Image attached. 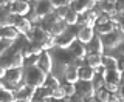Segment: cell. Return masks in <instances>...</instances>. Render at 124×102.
<instances>
[{"mask_svg": "<svg viewBox=\"0 0 124 102\" xmlns=\"http://www.w3.org/2000/svg\"><path fill=\"white\" fill-rule=\"evenodd\" d=\"M46 79H48V74L37 65L28 66V68L25 70V84L31 85V87H36V88L44 87Z\"/></svg>", "mask_w": 124, "mask_h": 102, "instance_id": "obj_1", "label": "cell"}, {"mask_svg": "<svg viewBox=\"0 0 124 102\" xmlns=\"http://www.w3.org/2000/svg\"><path fill=\"white\" fill-rule=\"evenodd\" d=\"M101 37H102L104 46H106V48H112V50L118 48L124 40V34L119 29H115V31H112V33H108V34H104V36H101Z\"/></svg>", "mask_w": 124, "mask_h": 102, "instance_id": "obj_2", "label": "cell"}, {"mask_svg": "<svg viewBox=\"0 0 124 102\" xmlns=\"http://www.w3.org/2000/svg\"><path fill=\"white\" fill-rule=\"evenodd\" d=\"M9 13H13L17 17H26L31 13L30 2H26V0H14L9 5Z\"/></svg>", "mask_w": 124, "mask_h": 102, "instance_id": "obj_3", "label": "cell"}, {"mask_svg": "<svg viewBox=\"0 0 124 102\" xmlns=\"http://www.w3.org/2000/svg\"><path fill=\"white\" fill-rule=\"evenodd\" d=\"M36 87H31L28 84H22L20 87L16 90V99L19 101H33L36 97Z\"/></svg>", "mask_w": 124, "mask_h": 102, "instance_id": "obj_4", "label": "cell"}, {"mask_svg": "<svg viewBox=\"0 0 124 102\" xmlns=\"http://www.w3.org/2000/svg\"><path fill=\"white\" fill-rule=\"evenodd\" d=\"M37 66H40L42 70L46 73V74H51L53 70H54V59H53V54L50 51H44V53L39 56V64Z\"/></svg>", "mask_w": 124, "mask_h": 102, "instance_id": "obj_5", "label": "cell"}, {"mask_svg": "<svg viewBox=\"0 0 124 102\" xmlns=\"http://www.w3.org/2000/svg\"><path fill=\"white\" fill-rule=\"evenodd\" d=\"M76 40H78V34L71 33V31H65L62 36L56 37V46L57 48H70Z\"/></svg>", "mask_w": 124, "mask_h": 102, "instance_id": "obj_6", "label": "cell"}, {"mask_svg": "<svg viewBox=\"0 0 124 102\" xmlns=\"http://www.w3.org/2000/svg\"><path fill=\"white\" fill-rule=\"evenodd\" d=\"M34 11H36V14L40 19H45L46 15H50V14L54 13V6H53V3L50 2V0H40V2L36 3Z\"/></svg>", "mask_w": 124, "mask_h": 102, "instance_id": "obj_7", "label": "cell"}, {"mask_svg": "<svg viewBox=\"0 0 124 102\" xmlns=\"http://www.w3.org/2000/svg\"><path fill=\"white\" fill-rule=\"evenodd\" d=\"M76 88H78V95L82 96L84 99H87V97H90L96 93L92 80H79L76 84Z\"/></svg>", "mask_w": 124, "mask_h": 102, "instance_id": "obj_8", "label": "cell"}, {"mask_svg": "<svg viewBox=\"0 0 124 102\" xmlns=\"http://www.w3.org/2000/svg\"><path fill=\"white\" fill-rule=\"evenodd\" d=\"M78 40L79 42H82V44H90L92 42V39L96 36L95 34V28H93V26H82V28H81L79 31H78Z\"/></svg>", "mask_w": 124, "mask_h": 102, "instance_id": "obj_9", "label": "cell"}, {"mask_svg": "<svg viewBox=\"0 0 124 102\" xmlns=\"http://www.w3.org/2000/svg\"><path fill=\"white\" fill-rule=\"evenodd\" d=\"M87 46V51L88 53H98V54H104V42H102V37L99 36V34H96L95 37L92 39L90 44L85 45Z\"/></svg>", "mask_w": 124, "mask_h": 102, "instance_id": "obj_10", "label": "cell"}, {"mask_svg": "<svg viewBox=\"0 0 124 102\" xmlns=\"http://www.w3.org/2000/svg\"><path fill=\"white\" fill-rule=\"evenodd\" d=\"M14 28L20 34H23V36H28L31 31H33V23L30 22L28 17H19L17 22H16V25H14Z\"/></svg>", "mask_w": 124, "mask_h": 102, "instance_id": "obj_11", "label": "cell"}, {"mask_svg": "<svg viewBox=\"0 0 124 102\" xmlns=\"http://www.w3.org/2000/svg\"><path fill=\"white\" fill-rule=\"evenodd\" d=\"M68 50L71 51V54H73L76 59H85V57H87V54H88L85 44H82V42H79V40H76Z\"/></svg>", "mask_w": 124, "mask_h": 102, "instance_id": "obj_12", "label": "cell"}, {"mask_svg": "<svg viewBox=\"0 0 124 102\" xmlns=\"http://www.w3.org/2000/svg\"><path fill=\"white\" fill-rule=\"evenodd\" d=\"M78 71H79V79L81 80H93L96 76V70L93 68L90 65H82L78 68Z\"/></svg>", "mask_w": 124, "mask_h": 102, "instance_id": "obj_13", "label": "cell"}, {"mask_svg": "<svg viewBox=\"0 0 124 102\" xmlns=\"http://www.w3.org/2000/svg\"><path fill=\"white\" fill-rule=\"evenodd\" d=\"M102 76H104V79H106L107 84L119 85V82H121V71H119V70H104Z\"/></svg>", "mask_w": 124, "mask_h": 102, "instance_id": "obj_14", "label": "cell"}, {"mask_svg": "<svg viewBox=\"0 0 124 102\" xmlns=\"http://www.w3.org/2000/svg\"><path fill=\"white\" fill-rule=\"evenodd\" d=\"M102 56H104V54H98V53H88V54H87V57H85V62H87V65L93 66L95 70L102 68Z\"/></svg>", "mask_w": 124, "mask_h": 102, "instance_id": "obj_15", "label": "cell"}, {"mask_svg": "<svg viewBox=\"0 0 124 102\" xmlns=\"http://www.w3.org/2000/svg\"><path fill=\"white\" fill-rule=\"evenodd\" d=\"M64 79L65 82H68V84H78L81 79H79V71H78V66L76 65H71L67 68V71L64 74Z\"/></svg>", "mask_w": 124, "mask_h": 102, "instance_id": "obj_16", "label": "cell"}, {"mask_svg": "<svg viewBox=\"0 0 124 102\" xmlns=\"http://www.w3.org/2000/svg\"><path fill=\"white\" fill-rule=\"evenodd\" d=\"M115 29H118V25L113 22V20H110V22H107V23H104V25H96V34H99V36H104V34H108V33H112V31H115Z\"/></svg>", "mask_w": 124, "mask_h": 102, "instance_id": "obj_17", "label": "cell"}, {"mask_svg": "<svg viewBox=\"0 0 124 102\" xmlns=\"http://www.w3.org/2000/svg\"><path fill=\"white\" fill-rule=\"evenodd\" d=\"M19 31L14 28V26H5V28H2V33H0V36L2 39H8V40H13L16 42L19 39Z\"/></svg>", "mask_w": 124, "mask_h": 102, "instance_id": "obj_18", "label": "cell"}, {"mask_svg": "<svg viewBox=\"0 0 124 102\" xmlns=\"http://www.w3.org/2000/svg\"><path fill=\"white\" fill-rule=\"evenodd\" d=\"M102 68L104 70H118V59L113 56L104 54L102 56Z\"/></svg>", "mask_w": 124, "mask_h": 102, "instance_id": "obj_19", "label": "cell"}, {"mask_svg": "<svg viewBox=\"0 0 124 102\" xmlns=\"http://www.w3.org/2000/svg\"><path fill=\"white\" fill-rule=\"evenodd\" d=\"M67 23H65L64 20H59L56 23V25L53 26L51 28V31H50V34H51V36H54V37H59V36H62V34L65 33V31H67Z\"/></svg>", "mask_w": 124, "mask_h": 102, "instance_id": "obj_20", "label": "cell"}, {"mask_svg": "<svg viewBox=\"0 0 124 102\" xmlns=\"http://www.w3.org/2000/svg\"><path fill=\"white\" fill-rule=\"evenodd\" d=\"M64 22L67 23V25H78V23H79V14L70 8V11L67 13V15H65V20Z\"/></svg>", "mask_w": 124, "mask_h": 102, "instance_id": "obj_21", "label": "cell"}, {"mask_svg": "<svg viewBox=\"0 0 124 102\" xmlns=\"http://www.w3.org/2000/svg\"><path fill=\"white\" fill-rule=\"evenodd\" d=\"M16 91L13 90H6L3 88L2 90V97H0V102H16Z\"/></svg>", "mask_w": 124, "mask_h": 102, "instance_id": "obj_22", "label": "cell"}, {"mask_svg": "<svg viewBox=\"0 0 124 102\" xmlns=\"http://www.w3.org/2000/svg\"><path fill=\"white\" fill-rule=\"evenodd\" d=\"M92 82H93V87H95V91H99V90L106 88V84H107L102 74H96L95 79H93Z\"/></svg>", "mask_w": 124, "mask_h": 102, "instance_id": "obj_23", "label": "cell"}, {"mask_svg": "<svg viewBox=\"0 0 124 102\" xmlns=\"http://www.w3.org/2000/svg\"><path fill=\"white\" fill-rule=\"evenodd\" d=\"M95 95H96V97H98L101 102H108V101H110V95H112V93L107 91L106 88H102V90H99V91H96Z\"/></svg>", "mask_w": 124, "mask_h": 102, "instance_id": "obj_24", "label": "cell"}, {"mask_svg": "<svg viewBox=\"0 0 124 102\" xmlns=\"http://www.w3.org/2000/svg\"><path fill=\"white\" fill-rule=\"evenodd\" d=\"M51 97H54V99H59V101H62V99H65L67 97V93H65V90H64V87H57V88H54L53 90V96Z\"/></svg>", "mask_w": 124, "mask_h": 102, "instance_id": "obj_25", "label": "cell"}, {"mask_svg": "<svg viewBox=\"0 0 124 102\" xmlns=\"http://www.w3.org/2000/svg\"><path fill=\"white\" fill-rule=\"evenodd\" d=\"M64 87V90H65V93H67V96L68 97H73L78 93V88H76V84H65V85H62Z\"/></svg>", "mask_w": 124, "mask_h": 102, "instance_id": "obj_26", "label": "cell"}, {"mask_svg": "<svg viewBox=\"0 0 124 102\" xmlns=\"http://www.w3.org/2000/svg\"><path fill=\"white\" fill-rule=\"evenodd\" d=\"M13 45H14V42H13V40L2 39V48H0V51H2V56H3V54H6L9 48H13Z\"/></svg>", "mask_w": 124, "mask_h": 102, "instance_id": "obj_27", "label": "cell"}, {"mask_svg": "<svg viewBox=\"0 0 124 102\" xmlns=\"http://www.w3.org/2000/svg\"><path fill=\"white\" fill-rule=\"evenodd\" d=\"M68 11H70V6H62V8H57V9H54V14H56L57 17L61 19V20H65V15H67Z\"/></svg>", "mask_w": 124, "mask_h": 102, "instance_id": "obj_28", "label": "cell"}, {"mask_svg": "<svg viewBox=\"0 0 124 102\" xmlns=\"http://www.w3.org/2000/svg\"><path fill=\"white\" fill-rule=\"evenodd\" d=\"M112 20H113L116 25H118V29L124 34V14H118L115 19H112Z\"/></svg>", "mask_w": 124, "mask_h": 102, "instance_id": "obj_29", "label": "cell"}, {"mask_svg": "<svg viewBox=\"0 0 124 102\" xmlns=\"http://www.w3.org/2000/svg\"><path fill=\"white\" fill-rule=\"evenodd\" d=\"M50 2L53 3L54 9L62 8V6H70V5H71V0H50Z\"/></svg>", "mask_w": 124, "mask_h": 102, "instance_id": "obj_30", "label": "cell"}, {"mask_svg": "<svg viewBox=\"0 0 124 102\" xmlns=\"http://www.w3.org/2000/svg\"><path fill=\"white\" fill-rule=\"evenodd\" d=\"M121 101H123V96L119 95V93H112L108 102H121Z\"/></svg>", "mask_w": 124, "mask_h": 102, "instance_id": "obj_31", "label": "cell"}, {"mask_svg": "<svg viewBox=\"0 0 124 102\" xmlns=\"http://www.w3.org/2000/svg\"><path fill=\"white\" fill-rule=\"evenodd\" d=\"M115 5H116V11H118V14H124V0H118Z\"/></svg>", "mask_w": 124, "mask_h": 102, "instance_id": "obj_32", "label": "cell"}, {"mask_svg": "<svg viewBox=\"0 0 124 102\" xmlns=\"http://www.w3.org/2000/svg\"><path fill=\"white\" fill-rule=\"evenodd\" d=\"M118 70L121 73H124V56L121 59H118Z\"/></svg>", "mask_w": 124, "mask_h": 102, "instance_id": "obj_33", "label": "cell"}, {"mask_svg": "<svg viewBox=\"0 0 124 102\" xmlns=\"http://www.w3.org/2000/svg\"><path fill=\"white\" fill-rule=\"evenodd\" d=\"M85 102H101L98 97H96V95H93V96H90V97H87V99H84Z\"/></svg>", "mask_w": 124, "mask_h": 102, "instance_id": "obj_34", "label": "cell"}, {"mask_svg": "<svg viewBox=\"0 0 124 102\" xmlns=\"http://www.w3.org/2000/svg\"><path fill=\"white\" fill-rule=\"evenodd\" d=\"M118 48H119V53H121V54H123V56H124V40H123V44H121V45H119V46H118Z\"/></svg>", "mask_w": 124, "mask_h": 102, "instance_id": "obj_35", "label": "cell"}, {"mask_svg": "<svg viewBox=\"0 0 124 102\" xmlns=\"http://www.w3.org/2000/svg\"><path fill=\"white\" fill-rule=\"evenodd\" d=\"M119 95L124 97V84H123V85H119Z\"/></svg>", "mask_w": 124, "mask_h": 102, "instance_id": "obj_36", "label": "cell"}, {"mask_svg": "<svg viewBox=\"0 0 124 102\" xmlns=\"http://www.w3.org/2000/svg\"><path fill=\"white\" fill-rule=\"evenodd\" d=\"M16 102H33V101H19V99H17Z\"/></svg>", "mask_w": 124, "mask_h": 102, "instance_id": "obj_37", "label": "cell"}, {"mask_svg": "<svg viewBox=\"0 0 124 102\" xmlns=\"http://www.w3.org/2000/svg\"><path fill=\"white\" fill-rule=\"evenodd\" d=\"M107 2H113V3H116V2H118V0H107Z\"/></svg>", "mask_w": 124, "mask_h": 102, "instance_id": "obj_38", "label": "cell"}, {"mask_svg": "<svg viewBox=\"0 0 124 102\" xmlns=\"http://www.w3.org/2000/svg\"><path fill=\"white\" fill-rule=\"evenodd\" d=\"M71 2H75V0H71Z\"/></svg>", "mask_w": 124, "mask_h": 102, "instance_id": "obj_39", "label": "cell"}]
</instances>
